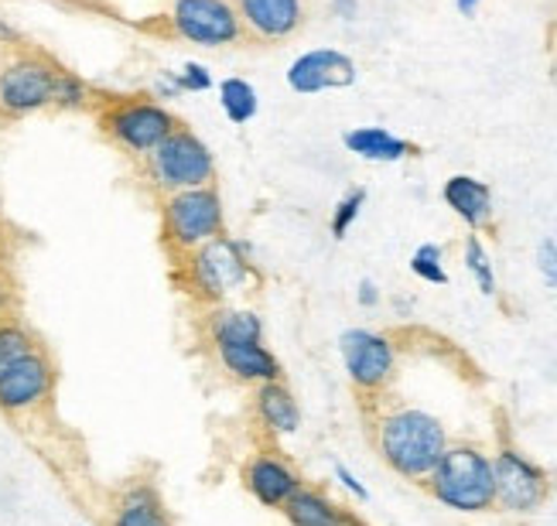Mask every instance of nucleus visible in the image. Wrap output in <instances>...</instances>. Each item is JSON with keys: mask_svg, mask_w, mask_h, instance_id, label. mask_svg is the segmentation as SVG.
<instances>
[{"mask_svg": "<svg viewBox=\"0 0 557 526\" xmlns=\"http://www.w3.org/2000/svg\"><path fill=\"white\" fill-rule=\"evenodd\" d=\"M373 444L391 472L407 483H424L448 448V430L438 417L418 406H394L376 417Z\"/></svg>", "mask_w": 557, "mask_h": 526, "instance_id": "nucleus-1", "label": "nucleus"}, {"mask_svg": "<svg viewBox=\"0 0 557 526\" xmlns=\"http://www.w3.org/2000/svg\"><path fill=\"white\" fill-rule=\"evenodd\" d=\"M55 366L35 335L14 318L0 322V411L28 414L52 397Z\"/></svg>", "mask_w": 557, "mask_h": 526, "instance_id": "nucleus-2", "label": "nucleus"}, {"mask_svg": "<svg viewBox=\"0 0 557 526\" xmlns=\"http://www.w3.org/2000/svg\"><path fill=\"white\" fill-rule=\"evenodd\" d=\"M178 271H182L185 295L206 308L226 304L233 295H244L257 277L250 247L226 233L209 239L199 250L178 256Z\"/></svg>", "mask_w": 557, "mask_h": 526, "instance_id": "nucleus-3", "label": "nucleus"}, {"mask_svg": "<svg viewBox=\"0 0 557 526\" xmlns=\"http://www.w3.org/2000/svg\"><path fill=\"white\" fill-rule=\"evenodd\" d=\"M428 492L455 513H490L496 510L493 454L479 444H448L445 454L424 478Z\"/></svg>", "mask_w": 557, "mask_h": 526, "instance_id": "nucleus-4", "label": "nucleus"}, {"mask_svg": "<svg viewBox=\"0 0 557 526\" xmlns=\"http://www.w3.org/2000/svg\"><path fill=\"white\" fill-rule=\"evenodd\" d=\"M158 212H161V243L172 256H185L226 233V205L215 185L161 196Z\"/></svg>", "mask_w": 557, "mask_h": 526, "instance_id": "nucleus-5", "label": "nucleus"}, {"mask_svg": "<svg viewBox=\"0 0 557 526\" xmlns=\"http://www.w3.org/2000/svg\"><path fill=\"white\" fill-rule=\"evenodd\" d=\"M178 127L182 120L154 96H124V100H110L100 110V130L107 134V140L140 161Z\"/></svg>", "mask_w": 557, "mask_h": 526, "instance_id": "nucleus-6", "label": "nucleus"}, {"mask_svg": "<svg viewBox=\"0 0 557 526\" xmlns=\"http://www.w3.org/2000/svg\"><path fill=\"white\" fill-rule=\"evenodd\" d=\"M144 175L158 196H172V191L215 185V158L209 143L182 124L144 158Z\"/></svg>", "mask_w": 557, "mask_h": 526, "instance_id": "nucleus-7", "label": "nucleus"}, {"mask_svg": "<svg viewBox=\"0 0 557 526\" xmlns=\"http://www.w3.org/2000/svg\"><path fill=\"white\" fill-rule=\"evenodd\" d=\"M55 76L59 65L41 55L17 48L4 62H0V116L21 120L52 107L55 96Z\"/></svg>", "mask_w": 557, "mask_h": 526, "instance_id": "nucleus-8", "label": "nucleus"}, {"mask_svg": "<svg viewBox=\"0 0 557 526\" xmlns=\"http://www.w3.org/2000/svg\"><path fill=\"white\" fill-rule=\"evenodd\" d=\"M168 28L175 38L199 48H230L247 38L233 0H172Z\"/></svg>", "mask_w": 557, "mask_h": 526, "instance_id": "nucleus-9", "label": "nucleus"}, {"mask_svg": "<svg viewBox=\"0 0 557 526\" xmlns=\"http://www.w3.org/2000/svg\"><path fill=\"white\" fill-rule=\"evenodd\" d=\"M338 352H343L346 376L359 393L376 397L391 387L397 373V349L386 335L370 328H349L338 335Z\"/></svg>", "mask_w": 557, "mask_h": 526, "instance_id": "nucleus-10", "label": "nucleus"}, {"mask_svg": "<svg viewBox=\"0 0 557 526\" xmlns=\"http://www.w3.org/2000/svg\"><path fill=\"white\" fill-rule=\"evenodd\" d=\"M493 478H496V506L503 513L527 516L537 513L547 502L550 492L547 472L537 462H530L513 444H503L493 454Z\"/></svg>", "mask_w": 557, "mask_h": 526, "instance_id": "nucleus-11", "label": "nucleus"}, {"mask_svg": "<svg viewBox=\"0 0 557 526\" xmlns=\"http://www.w3.org/2000/svg\"><path fill=\"white\" fill-rule=\"evenodd\" d=\"M356 76H359L356 59L338 52V48H311V52L298 55L284 72L290 92H298V96H314L325 89H349Z\"/></svg>", "mask_w": 557, "mask_h": 526, "instance_id": "nucleus-12", "label": "nucleus"}, {"mask_svg": "<svg viewBox=\"0 0 557 526\" xmlns=\"http://www.w3.org/2000/svg\"><path fill=\"white\" fill-rule=\"evenodd\" d=\"M233 4L244 21V35L263 45L295 38L308 17L305 0H233Z\"/></svg>", "mask_w": 557, "mask_h": 526, "instance_id": "nucleus-13", "label": "nucleus"}, {"mask_svg": "<svg viewBox=\"0 0 557 526\" xmlns=\"http://www.w3.org/2000/svg\"><path fill=\"white\" fill-rule=\"evenodd\" d=\"M244 486L247 492L268 510H281L284 502L295 496L305 483L295 472V465H287L277 451H253L247 465H244Z\"/></svg>", "mask_w": 557, "mask_h": 526, "instance_id": "nucleus-14", "label": "nucleus"}, {"mask_svg": "<svg viewBox=\"0 0 557 526\" xmlns=\"http://www.w3.org/2000/svg\"><path fill=\"white\" fill-rule=\"evenodd\" d=\"M220 366L239 379V383H250V387H260V383H274L284 379V370L277 363V355L263 346V342H223V346H212Z\"/></svg>", "mask_w": 557, "mask_h": 526, "instance_id": "nucleus-15", "label": "nucleus"}, {"mask_svg": "<svg viewBox=\"0 0 557 526\" xmlns=\"http://www.w3.org/2000/svg\"><path fill=\"white\" fill-rule=\"evenodd\" d=\"M445 205L469 229H486L493 223V188L472 175H451L442 188Z\"/></svg>", "mask_w": 557, "mask_h": 526, "instance_id": "nucleus-16", "label": "nucleus"}, {"mask_svg": "<svg viewBox=\"0 0 557 526\" xmlns=\"http://www.w3.org/2000/svg\"><path fill=\"white\" fill-rule=\"evenodd\" d=\"M281 513L290 526H362L356 513L343 510L338 502H332L322 489H314V486H301L284 502Z\"/></svg>", "mask_w": 557, "mask_h": 526, "instance_id": "nucleus-17", "label": "nucleus"}, {"mask_svg": "<svg viewBox=\"0 0 557 526\" xmlns=\"http://www.w3.org/2000/svg\"><path fill=\"white\" fill-rule=\"evenodd\" d=\"M253 411L260 417V424L271 430V435H295L301 427V406L284 387V379H274V383H260L257 387V397H253Z\"/></svg>", "mask_w": 557, "mask_h": 526, "instance_id": "nucleus-18", "label": "nucleus"}, {"mask_svg": "<svg viewBox=\"0 0 557 526\" xmlns=\"http://www.w3.org/2000/svg\"><path fill=\"white\" fill-rule=\"evenodd\" d=\"M346 151H352L362 161H376V164H397L404 158H410L418 148L410 140L391 134L386 127H352L343 134Z\"/></svg>", "mask_w": 557, "mask_h": 526, "instance_id": "nucleus-19", "label": "nucleus"}, {"mask_svg": "<svg viewBox=\"0 0 557 526\" xmlns=\"http://www.w3.org/2000/svg\"><path fill=\"white\" fill-rule=\"evenodd\" d=\"M206 331L212 346L223 342H263V322L250 308H230L215 304L206 315Z\"/></svg>", "mask_w": 557, "mask_h": 526, "instance_id": "nucleus-20", "label": "nucleus"}, {"mask_svg": "<svg viewBox=\"0 0 557 526\" xmlns=\"http://www.w3.org/2000/svg\"><path fill=\"white\" fill-rule=\"evenodd\" d=\"M110 526H175L151 486H131L120 496Z\"/></svg>", "mask_w": 557, "mask_h": 526, "instance_id": "nucleus-21", "label": "nucleus"}, {"mask_svg": "<svg viewBox=\"0 0 557 526\" xmlns=\"http://www.w3.org/2000/svg\"><path fill=\"white\" fill-rule=\"evenodd\" d=\"M220 107H223L230 124L244 127V124H250V120L260 113V96H257V89H253L250 79L230 76V79L220 83Z\"/></svg>", "mask_w": 557, "mask_h": 526, "instance_id": "nucleus-22", "label": "nucleus"}, {"mask_svg": "<svg viewBox=\"0 0 557 526\" xmlns=\"http://www.w3.org/2000/svg\"><path fill=\"white\" fill-rule=\"evenodd\" d=\"M462 260H466V271L472 274V280H475L479 291L486 295V298H493V295H496V271H493V256H490L486 247H482V239H479V236H469V239H466Z\"/></svg>", "mask_w": 557, "mask_h": 526, "instance_id": "nucleus-23", "label": "nucleus"}, {"mask_svg": "<svg viewBox=\"0 0 557 526\" xmlns=\"http://www.w3.org/2000/svg\"><path fill=\"white\" fill-rule=\"evenodd\" d=\"M410 274L421 277L424 284H434V287H445L448 284V271H445V253L438 243H421L410 256Z\"/></svg>", "mask_w": 557, "mask_h": 526, "instance_id": "nucleus-24", "label": "nucleus"}, {"mask_svg": "<svg viewBox=\"0 0 557 526\" xmlns=\"http://www.w3.org/2000/svg\"><path fill=\"white\" fill-rule=\"evenodd\" d=\"M52 107H55V110H86V107H89V86H86V79L76 76V72H69V68L59 65Z\"/></svg>", "mask_w": 557, "mask_h": 526, "instance_id": "nucleus-25", "label": "nucleus"}, {"mask_svg": "<svg viewBox=\"0 0 557 526\" xmlns=\"http://www.w3.org/2000/svg\"><path fill=\"white\" fill-rule=\"evenodd\" d=\"M367 209V188H349L338 205L332 209V220H329V229L335 239H346V233L352 229V223L359 220V212Z\"/></svg>", "mask_w": 557, "mask_h": 526, "instance_id": "nucleus-26", "label": "nucleus"}, {"mask_svg": "<svg viewBox=\"0 0 557 526\" xmlns=\"http://www.w3.org/2000/svg\"><path fill=\"white\" fill-rule=\"evenodd\" d=\"M175 79H178V89H182V92H209V89L215 86L212 72H209L202 62H185V65L175 72Z\"/></svg>", "mask_w": 557, "mask_h": 526, "instance_id": "nucleus-27", "label": "nucleus"}, {"mask_svg": "<svg viewBox=\"0 0 557 526\" xmlns=\"http://www.w3.org/2000/svg\"><path fill=\"white\" fill-rule=\"evenodd\" d=\"M537 271L547 287H557V243L550 236L537 243Z\"/></svg>", "mask_w": 557, "mask_h": 526, "instance_id": "nucleus-28", "label": "nucleus"}, {"mask_svg": "<svg viewBox=\"0 0 557 526\" xmlns=\"http://www.w3.org/2000/svg\"><path fill=\"white\" fill-rule=\"evenodd\" d=\"M332 472H335V483L343 486L346 492H352V496H356L359 502H367V499H370V489L362 486L359 478H356V475H352V472H349V468H346L343 462H335V468H332Z\"/></svg>", "mask_w": 557, "mask_h": 526, "instance_id": "nucleus-29", "label": "nucleus"}, {"mask_svg": "<svg viewBox=\"0 0 557 526\" xmlns=\"http://www.w3.org/2000/svg\"><path fill=\"white\" fill-rule=\"evenodd\" d=\"M356 301H359L362 308H376V304H380V287H376L370 277H362V280H359V291H356Z\"/></svg>", "mask_w": 557, "mask_h": 526, "instance_id": "nucleus-30", "label": "nucleus"}, {"mask_svg": "<svg viewBox=\"0 0 557 526\" xmlns=\"http://www.w3.org/2000/svg\"><path fill=\"white\" fill-rule=\"evenodd\" d=\"M329 11H332L338 21H356V14H359V0H329Z\"/></svg>", "mask_w": 557, "mask_h": 526, "instance_id": "nucleus-31", "label": "nucleus"}, {"mask_svg": "<svg viewBox=\"0 0 557 526\" xmlns=\"http://www.w3.org/2000/svg\"><path fill=\"white\" fill-rule=\"evenodd\" d=\"M11 301H14V291H11V280L0 274V322L11 318Z\"/></svg>", "mask_w": 557, "mask_h": 526, "instance_id": "nucleus-32", "label": "nucleus"}, {"mask_svg": "<svg viewBox=\"0 0 557 526\" xmlns=\"http://www.w3.org/2000/svg\"><path fill=\"white\" fill-rule=\"evenodd\" d=\"M17 41H21V35L11 28V24L0 21V45H4V48H17Z\"/></svg>", "mask_w": 557, "mask_h": 526, "instance_id": "nucleus-33", "label": "nucleus"}, {"mask_svg": "<svg viewBox=\"0 0 557 526\" xmlns=\"http://www.w3.org/2000/svg\"><path fill=\"white\" fill-rule=\"evenodd\" d=\"M479 4H482V0H455V8L462 11L466 17H469V14H475V8H479Z\"/></svg>", "mask_w": 557, "mask_h": 526, "instance_id": "nucleus-34", "label": "nucleus"}, {"mask_svg": "<svg viewBox=\"0 0 557 526\" xmlns=\"http://www.w3.org/2000/svg\"><path fill=\"white\" fill-rule=\"evenodd\" d=\"M4 250H8V226L0 220V256H4Z\"/></svg>", "mask_w": 557, "mask_h": 526, "instance_id": "nucleus-35", "label": "nucleus"}]
</instances>
